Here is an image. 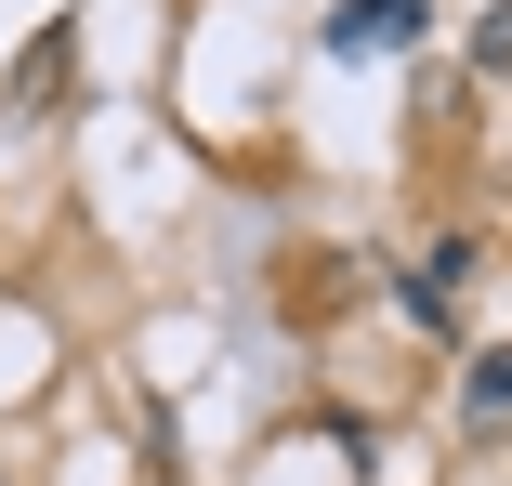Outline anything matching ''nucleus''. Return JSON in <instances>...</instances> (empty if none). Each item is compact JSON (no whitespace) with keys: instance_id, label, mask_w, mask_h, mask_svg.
I'll return each instance as SVG.
<instances>
[{"instance_id":"obj_1","label":"nucleus","mask_w":512,"mask_h":486,"mask_svg":"<svg viewBox=\"0 0 512 486\" xmlns=\"http://www.w3.org/2000/svg\"><path fill=\"white\" fill-rule=\"evenodd\" d=\"M421 27H434V0H342V14H329V53H407Z\"/></svg>"},{"instance_id":"obj_2","label":"nucleus","mask_w":512,"mask_h":486,"mask_svg":"<svg viewBox=\"0 0 512 486\" xmlns=\"http://www.w3.org/2000/svg\"><path fill=\"white\" fill-rule=\"evenodd\" d=\"M460 408H473V421H512V342H499V355H473V381H460Z\"/></svg>"},{"instance_id":"obj_3","label":"nucleus","mask_w":512,"mask_h":486,"mask_svg":"<svg viewBox=\"0 0 512 486\" xmlns=\"http://www.w3.org/2000/svg\"><path fill=\"white\" fill-rule=\"evenodd\" d=\"M473 53H486V66H512V14H486V40H473Z\"/></svg>"}]
</instances>
